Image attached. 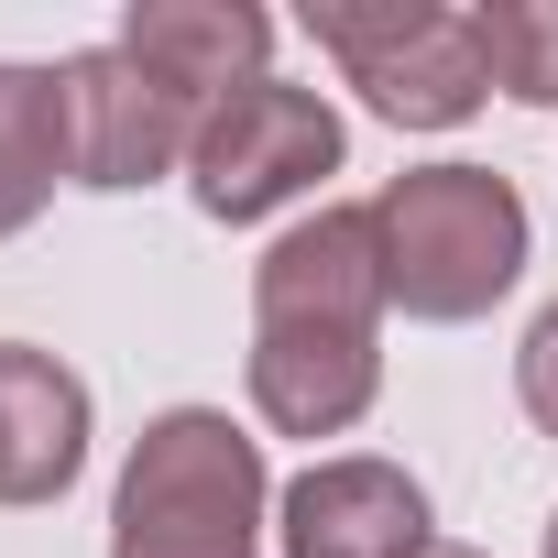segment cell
Listing matches in <instances>:
<instances>
[{
	"instance_id": "1",
	"label": "cell",
	"mask_w": 558,
	"mask_h": 558,
	"mask_svg": "<svg viewBox=\"0 0 558 558\" xmlns=\"http://www.w3.org/2000/svg\"><path fill=\"white\" fill-rule=\"evenodd\" d=\"M263 438L219 405H175L132 438L110 493V558H263Z\"/></svg>"
},
{
	"instance_id": "2",
	"label": "cell",
	"mask_w": 558,
	"mask_h": 558,
	"mask_svg": "<svg viewBox=\"0 0 558 558\" xmlns=\"http://www.w3.org/2000/svg\"><path fill=\"white\" fill-rule=\"evenodd\" d=\"M384 230V296L405 318H482L525 274V197L493 165H416L373 197Z\"/></svg>"
},
{
	"instance_id": "3",
	"label": "cell",
	"mask_w": 558,
	"mask_h": 558,
	"mask_svg": "<svg viewBox=\"0 0 558 558\" xmlns=\"http://www.w3.org/2000/svg\"><path fill=\"white\" fill-rule=\"evenodd\" d=\"M307 34L405 132H449V121H471L493 99L482 12H449V0H307Z\"/></svg>"
},
{
	"instance_id": "4",
	"label": "cell",
	"mask_w": 558,
	"mask_h": 558,
	"mask_svg": "<svg viewBox=\"0 0 558 558\" xmlns=\"http://www.w3.org/2000/svg\"><path fill=\"white\" fill-rule=\"evenodd\" d=\"M318 175H340V110L318 88H286V77L230 88L197 121V154H186V186H197L208 219H263V208L307 197Z\"/></svg>"
},
{
	"instance_id": "5",
	"label": "cell",
	"mask_w": 558,
	"mask_h": 558,
	"mask_svg": "<svg viewBox=\"0 0 558 558\" xmlns=\"http://www.w3.org/2000/svg\"><path fill=\"white\" fill-rule=\"evenodd\" d=\"M66 77V154H77V186H154L197 154V110L143 77L121 45H88L56 66Z\"/></svg>"
},
{
	"instance_id": "6",
	"label": "cell",
	"mask_w": 558,
	"mask_h": 558,
	"mask_svg": "<svg viewBox=\"0 0 558 558\" xmlns=\"http://www.w3.org/2000/svg\"><path fill=\"white\" fill-rule=\"evenodd\" d=\"M384 329L351 318H252V405L274 438H340L384 395Z\"/></svg>"
},
{
	"instance_id": "7",
	"label": "cell",
	"mask_w": 558,
	"mask_h": 558,
	"mask_svg": "<svg viewBox=\"0 0 558 558\" xmlns=\"http://www.w3.org/2000/svg\"><path fill=\"white\" fill-rule=\"evenodd\" d=\"M286 558H427V493L395 460H307L274 504Z\"/></svg>"
},
{
	"instance_id": "8",
	"label": "cell",
	"mask_w": 558,
	"mask_h": 558,
	"mask_svg": "<svg viewBox=\"0 0 558 558\" xmlns=\"http://www.w3.org/2000/svg\"><path fill=\"white\" fill-rule=\"evenodd\" d=\"M143 77H165L197 121L230 99V88H252L263 77V56H274V23L252 12V0H132L121 12V34H110Z\"/></svg>"
},
{
	"instance_id": "9",
	"label": "cell",
	"mask_w": 558,
	"mask_h": 558,
	"mask_svg": "<svg viewBox=\"0 0 558 558\" xmlns=\"http://www.w3.org/2000/svg\"><path fill=\"white\" fill-rule=\"evenodd\" d=\"M77 471H88V384L34 340H0V504H56Z\"/></svg>"
},
{
	"instance_id": "10",
	"label": "cell",
	"mask_w": 558,
	"mask_h": 558,
	"mask_svg": "<svg viewBox=\"0 0 558 558\" xmlns=\"http://www.w3.org/2000/svg\"><path fill=\"white\" fill-rule=\"evenodd\" d=\"M56 175H77V154H66V77L56 66H0V241L45 219Z\"/></svg>"
},
{
	"instance_id": "11",
	"label": "cell",
	"mask_w": 558,
	"mask_h": 558,
	"mask_svg": "<svg viewBox=\"0 0 558 558\" xmlns=\"http://www.w3.org/2000/svg\"><path fill=\"white\" fill-rule=\"evenodd\" d=\"M482 56L504 99L558 110V0H482Z\"/></svg>"
},
{
	"instance_id": "12",
	"label": "cell",
	"mask_w": 558,
	"mask_h": 558,
	"mask_svg": "<svg viewBox=\"0 0 558 558\" xmlns=\"http://www.w3.org/2000/svg\"><path fill=\"white\" fill-rule=\"evenodd\" d=\"M514 395H525V416L558 438V307L525 329V351H514Z\"/></svg>"
},
{
	"instance_id": "13",
	"label": "cell",
	"mask_w": 558,
	"mask_h": 558,
	"mask_svg": "<svg viewBox=\"0 0 558 558\" xmlns=\"http://www.w3.org/2000/svg\"><path fill=\"white\" fill-rule=\"evenodd\" d=\"M427 558H482V547H427Z\"/></svg>"
},
{
	"instance_id": "14",
	"label": "cell",
	"mask_w": 558,
	"mask_h": 558,
	"mask_svg": "<svg viewBox=\"0 0 558 558\" xmlns=\"http://www.w3.org/2000/svg\"><path fill=\"white\" fill-rule=\"evenodd\" d=\"M547 558H558V514H547Z\"/></svg>"
}]
</instances>
